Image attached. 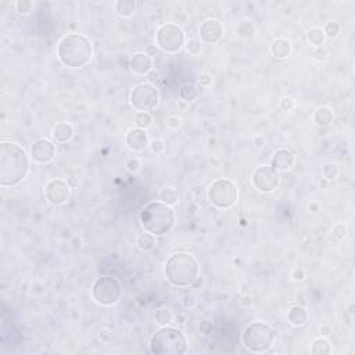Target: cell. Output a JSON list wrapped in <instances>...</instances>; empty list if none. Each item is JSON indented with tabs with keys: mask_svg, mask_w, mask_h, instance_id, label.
Returning <instances> with one entry per match:
<instances>
[{
	"mask_svg": "<svg viewBox=\"0 0 355 355\" xmlns=\"http://www.w3.org/2000/svg\"><path fill=\"white\" fill-rule=\"evenodd\" d=\"M211 329H212V326H211V323H209L208 320H204L202 325H200V332H202L203 334H208L209 332H211Z\"/></svg>",
	"mask_w": 355,
	"mask_h": 355,
	"instance_id": "cell-44",
	"label": "cell"
},
{
	"mask_svg": "<svg viewBox=\"0 0 355 355\" xmlns=\"http://www.w3.org/2000/svg\"><path fill=\"white\" fill-rule=\"evenodd\" d=\"M51 136H53V139L56 140V142L65 143V142L72 139V136H74V128H72V125L68 124V122H58V124H56L54 128H53Z\"/></svg>",
	"mask_w": 355,
	"mask_h": 355,
	"instance_id": "cell-18",
	"label": "cell"
},
{
	"mask_svg": "<svg viewBox=\"0 0 355 355\" xmlns=\"http://www.w3.org/2000/svg\"><path fill=\"white\" fill-rule=\"evenodd\" d=\"M197 96H199V91H197V88L193 84L182 85L181 89H179V98L183 101H186V103L195 101Z\"/></svg>",
	"mask_w": 355,
	"mask_h": 355,
	"instance_id": "cell-26",
	"label": "cell"
},
{
	"mask_svg": "<svg viewBox=\"0 0 355 355\" xmlns=\"http://www.w3.org/2000/svg\"><path fill=\"white\" fill-rule=\"evenodd\" d=\"M140 223L143 229L155 237L164 236L174 228V209L162 202L149 203L140 211Z\"/></svg>",
	"mask_w": 355,
	"mask_h": 355,
	"instance_id": "cell-3",
	"label": "cell"
},
{
	"mask_svg": "<svg viewBox=\"0 0 355 355\" xmlns=\"http://www.w3.org/2000/svg\"><path fill=\"white\" fill-rule=\"evenodd\" d=\"M125 167H126V169L129 171V172L135 174V172H138V171L140 169V162L138 158H129V160L126 161Z\"/></svg>",
	"mask_w": 355,
	"mask_h": 355,
	"instance_id": "cell-37",
	"label": "cell"
},
{
	"mask_svg": "<svg viewBox=\"0 0 355 355\" xmlns=\"http://www.w3.org/2000/svg\"><path fill=\"white\" fill-rule=\"evenodd\" d=\"M243 346L250 353H266L275 341V332L265 322H251L242 336Z\"/></svg>",
	"mask_w": 355,
	"mask_h": 355,
	"instance_id": "cell-6",
	"label": "cell"
},
{
	"mask_svg": "<svg viewBox=\"0 0 355 355\" xmlns=\"http://www.w3.org/2000/svg\"><path fill=\"white\" fill-rule=\"evenodd\" d=\"M271 53L276 58H286L292 53V45L285 38H278L272 42Z\"/></svg>",
	"mask_w": 355,
	"mask_h": 355,
	"instance_id": "cell-19",
	"label": "cell"
},
{
	"mask_svg": "<svg viewBox=\"0 0 355 355\" xmlns=\"http://www.w3.org/2000/svg\"><path fill=\"white\" fill-rule=\"evenodd\" d=\"M150 149H152V152L154 154H161L164 152V149H165V145H164L162 140H154V142L150 143Z\"/></svg>",
	"mask_w": 355,
	"mask_h": 355,
	"instance_id": "cell-39",
	"label": "cell"
},
{
	"mask_svg": "<svg viewBox=\"0 0 355 355\" xmlns=\"http://www.w3.org/2000/svg\"><path fill=\"white\" fill-rule=\"evenodd\" d=\"M200 38L204 43L207 45H215L223 36V27L221 22L215 18H209L202 22L200 25Z\"/></svg>",
	"mask_w": 355,
	"mask_h": 355,
	"instance_id": "cell-14",
	"label": "cell"
},
{
	"mask_svg": "<svg viewBox=\"0 0 355 355\" xmlns=\"http://www.w3.org/2000/svg\"><path fill=\"white\" fill-rule=\"evenodd\" d=\"M333 235L337 239H344L346 235H347V228H346V225L344 223H336L333 226Z\"/></svg>",
	"mask_w": 355,
	"mask_h": 355,
	"instance_id": "cell-35",
	"label": "cell"
},
{
	"mask_svg": "<svg viewBox=\"0 0 355 355\" xmlns=\"http://www.w3.org/2000/svg\"><path fill=\"white\" fill-rule=\"evenodd\" d=\"M287 319L293 326H304L308 320V311L301 305L292 306L287 313Z\"/></svg>",
	"mask_w": 355,
	"mask_h": 355,
	"instance_id": "cell-20",
	"label": "cell"
},
{
	"mask_svg": "<svg viewBox=\"0 0 355 355\" xmlns=\"http://www.w3.org/2000/svg\"><path fill=\"white\" fill-rule=\"evenodd\" d=\"M56 155V146L46 138L35 140L31 146V157L38 164H49Z\"/></svg>",
	"mask_w": 355,
	"mask_h": 355,
	"instance_id": "cell-13",
	"label": "cell"
},
{
	"mask_svg": "<svg viewBox=\"0 0 355 355\" xmlns=\"http://www.w3.org/2000/svg\"><path fill=\"white\" fill-rule=\"evenodd\" d=\"M157 79H158V75H157V74H153V75H152V78H150V81H153V82L154 81H157Z\"/></svg>",
	"mask_w": 355,
	"mask_h": 355,
	"instance_id": "cell-45",
	"label": "cell"
},
{
	"mask_svg": "<svg viewBox=\"0 0 355 355\" xmlns=\"http://www.w3.org/2000/svg\"><path fill=\"white\" fill-rule=\"evenodd\" d=\"M136 244H138V247H139L140 250L143 251L153 250L154 247H155V236L145 230V233H140L139 236H138V239H136Z\"/></svg>",
	"mask_w": 355,
	"mask_h": 355,
	"instance_id": "cell-25",
	"label": "cell"
},
{
	"mask_svg": "<svg viewBox=\"0 0 355 355\" xmlns=\"http://www.w3.org/2000/svg\"><path fill=\"white\" fill-rule=\"evenodd\" d=\"M199 262L189 253H176L171 255L164 266V275L171 285L186 287L199 278Z\"/></svg>",
	"mask_w": 355,
	"mask_h": 355,
	"instance_id": "cell-4",
	"label": "cell"
},
{
	"mask_svg": "<svg viewBox=\"0 0 355 355\" xmlns=\"http://www.w3.org/2000/svg\"><path fill=\"white\" fill-rule=\"evenodd\" d=\"M155 43L165 53H176L185 45V34L176 24H164L157 29Z\"/></svg>",
	"mask_w": 355,
	"mask_h": 355,
	"instance_id": "cell-10",
	"label": "cell"
},
{
	"mask_svg": "<svg viewBox=\"0 0 355 355\" xmlns=\"http://www.w3.org/2000/svg\"><path fill=\"white\" fill-rule=\"evenodd\" d=\"M208 202L216 208L226 209L233 207L239 197V190L235 182L226 178H218L208 186Z\"/></svg>",
	"mask_w": 355,
	"mask_h": 355,
	"instance_id": "cell-7",
	"label": "cell"
},
{
	"mask_svg": "<svg viewBox=\"0 0 355 355\" xmlns=\"http://www.w3.org/2000/svg\"><path fill=\"white\" fill-rule=\"evenodd\" d=\"M135 125L136 128H140V129H146L149 126L152 125L153 122V117L150 112H136L135 114Z\"/></svg>",
	"mask_w": 355,
	"mask_h": 355,
	"instance_id": "cell-29",
	"label": "cell"
},
{
	"mask_svg": "<svg viewBox=\"0 0 355 355\" xmlns=\"http://www.w3.org/2000/svg\"><path fill=\"white\" fill-rule=\"evenodd\" d=\"M189 341L185 333L172 326H161L150 339V351L154 355H183L188 353Z\"/></svg>",
	"mask_w": 355,
	"mask_h": 355,
	"instance_id": "cell-5",
	"label": "cell"
},
{
	"mask_svg": "<svg viewBox=\"0 0 355 355\" xmlns=\"http://www.w3.org/2000/svg\"><path fill=\"white\" fill-rule=\"evenodd\" d=\"M131 70L133 74L136 75H149L152 70H153V60L152 57L149 56L147 53L139 51V53H135L131 58Z\"/></svg>",
	"mask_w": 355,
	"mask_h": 355,
	"instance_id": "cell-16",
	"label": "cell"
},
{
	"mask_svg": "<svg viewBox=\"0 0 355 355\" xmlns=\"http://www.w3.org/2000/svg\"><path fill=\"white\" fill-rule=\"evenodd\" d=\"M253 185L262 193H271L279 186L280 175L271 165H261L253 174Z\"/></svg>",
	"mask_w": 355,
	"mask_h": 355,
	"instance_id": "cell-11",
	"label": "cell"
},
{
	"mask_svg": "<svg viewBox=\"0 0 355 355\" xmlns=\"http://www.w3.org/2000/svg\"><path fill=\"white\" fill-rule=\"evenodd\" d=\"M339 32H340V25L336 21L327 22L326 25H325V28H323V34L327 38H336V36L339 35Z\"/></svg>",
	"mask_w": 355,
	"mask_h": 355,
	"instance_id": "cell-31",
	"label": "cell"
},
{
	"mask_svg": "<svg viewBox=\"0 0 355 355\" xmlns=\"http://www.w3.org/2000/svg\"><path fill=\"white\" fill-rule=\"evenodd\" d=\"M131 104L138 112H150L158 105L160 93L158 89L152 84L136 85L129 95Z\"/></svg>",
	"mask_w": 355,
	"mask_h": 355,
	"instance_id": "cell-9",
	"label": "cell"
},
{
	"mask_svg": "<svg viewBox=\"0 0 355 355\" xmlns=\"http://www.w3.org/2000/svg\"><path fill=\"white\" fill-rule=\"evenodd\" d=\"M311 353L313 355H327L332 353V346L325 337H318L312 341Z\"/></svg>",
	"mask_w": 355,
	"mask_h": 355,
	"instance_id": "cell-23",
	"label": "cell"
},
{
	"mask_svg": "<svg viewBox=\"0 0 355 355\" xmlns=\"http://www.w3.org/2000/svg\"><path fill=\"white\" fill-rule=\"evenodd\" d=\"M122 296V285L114 276H100L92 286V297L103 306H111L117 304Z\"/></svg>",
	"mask_w": 355,
	"mask_h": 355,
	"instance_id": "cell-8",
	"label": "cell"
},
{
	"mask_svg": "<svg viewBox=\"0 0 355 355\" xmlns=\"http://www.w3.org/2000/svg\"><path fill=\"white\" fill-rule=\"evenodd\" d=\"M313 54H315V60H318V61H323V60L326 58L327 51L325 49H320V48H319V49L316 50V51H315Z\"/></svg>",
	"mask_w": 355,
	"mask_h": 355,
	"instance_id": "cell-43",
	"label": "cell"
},
{
	"mask_svg": "<svg viewBox=\"0 0 355 355\" xmlns=\"http://www.w3.org/2000/svg\"><path fill=\"white\" fill-rule=\"evenodd\" d=\"M29 172V157L25 149L3 142L0 145V185L3 188L15 186L25 179Z\"/></svg>",
	"mask_w": 355,
	"mask_h": 355,
	"instance_id": "cell-1",
	"label": "cell"
},
{
	"mask_svg": "<svg viewBox=\"0 0 355 355\" xmlns=\"http://www.w3.org/2000/svg\"><path fill=\"white\" fill-rule=\"evenodd\" d=\"M115 11L122 18H129L136 11V1L133 0H118L115 3Z\"/></svg>",
	"mask_w": 355,
	"mask_h": 355,
	"instance_id": "cell-21",
	"label": "cell"
},
{
	"mask_svg": "<svg viewBox=\"0 0 355 355\" xmlns=\"http://www.w3.org/2000/svg\"><path fill=\"white\" fill-rule=\"evenodd\" d=\"M292 278L294 280H297V282H301V280H304L305 279V271L303 269V268H294L292 272Z\"/></svg>",
	"mask_w": 355,
	"mask_h": 355,
	"instance_id": "cell-41",
	"label": "cell"
},
{
	"mask_svg": "<svg viewBox=\"0 0 355 355\" xmlns=\"http://www.w3.org/2000/svg\"><path fill=\"white\" fill-rule=\"evenodd\" d=\"M322 174L325 176V179L333 181V179H336V178L339 176V167H337L336 164H333V162H329V164H326V165L323 167Z\"/></svg>",
	"mask_w": 355,
	"mask_h": 355,
	"instance_id": "cell-30",
	"label": "cell"
},
{
	"mask_svg": "<svg viewBox=\"0 0 355 355\" xmlns=\"http://www.w3.org/2000/svg\"><path fill=\"white\" fill-rule=\"evenodd\" d=\"M167 124L168 126L172 129V131H176L179 126H181V118L179 117H176V115H169L167 118Z\"/></svg>",
	"mask_w": 355,
	"mask_h": 355,
	"instance_id": "cell-40",
	"label": "cell"
},
{
	"mask_svg": "<svg viewBox=\"0 0 355 355\" xmlns=\"http://www.w3.org/2000/svg\"><path fill=\"white\" fill-rule=\"evenodd\" d=\"M333 118L334 114L329 107H319L313 114V121L319 126H327L333 121Z\"/></svg>",
	"mask_w": 355,
	"mask_h": 355,
	"instance_id": "cell-22",
	"label": "cell"
},
{
	"mask_svg": "<svg viewBox=\"0 0 355 355\" xmlns=\"http://www.w3.org/2000/svg\"><path fill=\"white\" fill-rule=\"evenodd\" d=\"M239 34L240 36H246V38H249L254 34V27H253V24L250 21H243L240 22V25H239Z\"/></svg>",
	"mask_w": 355,
	"mask_h": 355,
	"instance_id": "cell-33",
	"label": "cell"
},
{
	"mask_svg": "<svg viewBox=\"0 0 355 355\" xmlns=\"http://www.w3.org/2000/svg\"><path fill=\"white\" fill-rule=\"evenodd\" d=\"M200 85L205 86V88L211 85V75H209L208 72H203L202 75H200Z\"/></svg>",
	"mask_w": 355,
	"mask_h": 355,
	"instance_id": "cell-42",
	"label": "cell"
},
{
	"mask_svg": "<svg viewBox=\"0 0 355 355\" xmlns=\"http://www.w3.org/2000/svg\"><path fill=\"white\" fill-rule=\"evenodd\" d=\"M202 42H200L199 39H192V41H189L188 45H186V50H188L190 54H199V53L202 51Z\"/></svg>",
	"mask_w": 355,
	"mask_h": 355,
	"instance_id": "cell-34",
	"label": "cell"
},
{
	"mask_svg": "<svg viewBox=\"0 0 355 355\" xmlns=\"http://www.w3.org/2000/svg\"><path fill=\"white\" fill-rule=\"evenodd\" d=\"M32 1H29V0H18L17 3H15V8H17V11L22 15H27L29 14L31 11H32Z\"/></svg>",
	"mask_w": 355,
	"mask_h": 355,
	"instance_id": "cell-32",
	"label": "cell"
},
{
	"mask_svg": "<svg viewBox=\"0 0 355 355\" xmlns=\"http://www.w3.org/2000/svg\"><path fill=\"white\" fill-rule=\"evenodd\" d=\"M306 38H308V42L313 46H316V48H320L325 43V39H326V36L323 34V29L318 28V27L309 29Z\"/></svg>",
	"mask_w": 355,
	"mask_h": 355,
	"instance_id": "cell-27",
	"label": "cell"
},
{
	"mask_svg": "<svg viewBox=\"0 0 355 355\" xmlns=\"http://www.w3.org/2000/svg\"><path fill=\"white\" fill-rule=\"evenodd\" d=\"M160 200L162 203H165L167 205L172 207V205H176L179 203V193L176 192V189L174 188H164L161 189L160 195Z\"/></svg>",
	"mask_w": 355,
	"mask_h": 355,
	"instance_id": "cell-24",
	"label": "cell"
},
{
	"mask_svg": "<svg viewBox=\"0 0 355 355\" xmlns=\"http://www.w3.org/2000/svg\"><path fill=\"white\" fill-rule=\"evenodd\" d=\"M182 304L185 308H193L196 305V297L190 293H186L182 299Z\"/></svg>",
	"mask_w": 355,
	"mask_h": 355,
	"instance_id": "cell-38",
	"label": "cell"
},
{
	"mask_svg": "<svg viewBox=\"0 0 355 355\" xmlns=\"http://www.w3.org/2000/svg\"><path fill=\"white\" fill-rule=\"evenodd\" d=\"M279 107L286 112L293 111V108H294V100H293L292 98H283L280 100V103H279Z\"/></svg>",
	"mask_w": 355,
	"mask_h": 355,
	"instance_id": "cell-36",
	"label": "cell"
},
{
	"mask_svg": "<svg viewBox=\"0 0 355 355\" xmlns=\"http://www.w3.org/2000/svg\"><path fill=\"white\" fill-rule=\"evenodd\" d=\"M126 146L133 152H140L145 150L150 143H149V135L145 129L140 128H133L126 133Z\"/></svg>",
	"mask_w": 355,
	"mask_h": 355,
	"instance_id": "cell-15",
	"label": "cell"
},
{
	"mask_svg": "<svg viewBox=\"0 0 355 355\" xmlns=\"http://www.w3.org/2000/svg\"><path fill=\"white\" fill-rule=\"evenodd\" d=\"M70 185L63 179H53L45 188V197L53 205H61L70 199Z\"/></svg>",
	"mask_w": 355,
	"mask_h": 355,
	"instance_id": "cell-12",
	"label": "cell"
},
{
	"mask_svg": "<svg viewBox=\"0 0 355 355\" xmlns=\"http://www.w3.org/2000/svg\"><path fill=\"white\" fill-rule=\"evenodd\" d=\"M155 323L160 326H167L172 320H174V315L168 309V308H160L155 311Z\"/></svg>",
	"mask_w": 355,
	"mask_h": 355,
	"instance_id": "cell-28",
	"label": "cell"
},
{
	"mask_svg": "<svg viewBox=\"0 0 355 355\" xmlns=\"http://www.w3.org/2000/svg\"><path fill=\"white\" fill-rule=\"evenodd\" d=\"M294 165V154L287 149H279L271 160V167L278 172H286Z\"/></svg>",
	"mask_w": 355,
	"mask_h": 355,
	"instance_id": "cell-17",
	"label": "cell"
},
{
	"mask_svg": "<svg viewBox=\"0 0 355 355\" xmlns=\"http://www.w3.org/2000/svg\"><path fill=\"white\" fill-rule=\"evenodd\" d=\"M92 42L81 34H68L57 46L58 60L70 68H82L92 58Z\"/></svg>",
	"mask_w": 355,
	"mask_h": 355,
	"instance_id": "cell-2",
	"label": "cell"
}]
</instances>
